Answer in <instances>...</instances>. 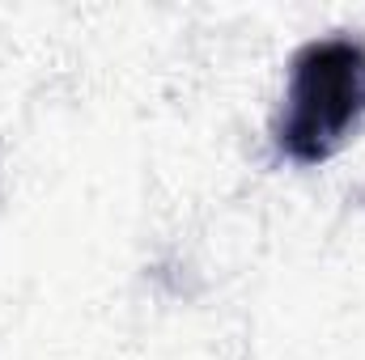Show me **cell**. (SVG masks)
I'll list each match as a JSON object with an SVG mask.
<instances>
[{
	"label": "cell",
	"mask_w": 365,
	"mask_h": 360,
	"mask_svg": "<svg viewBox=\"0 0 365 360\" xmlns=\"http://www.w3.org/2000/svg\"><path fill=\"white\" fill-rule=\"evenodd\" d=\"M365 123V43L349 34L306 43L289 64L276 149L293 166L331 162Z\"/></svg>",
	"instance_id": "cell-1"
}]
</instances>
